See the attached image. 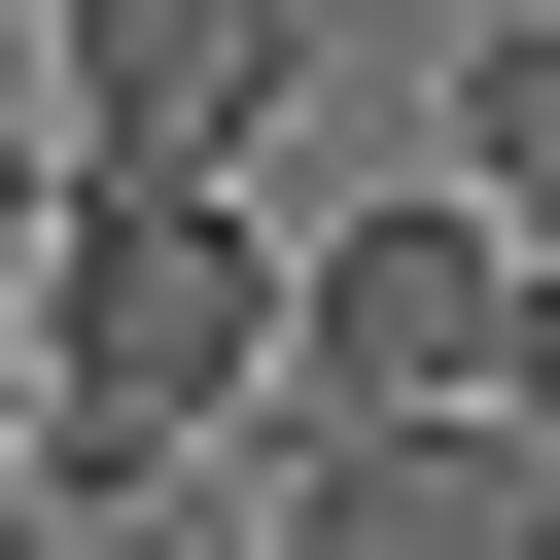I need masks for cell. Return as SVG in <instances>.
<instances>
[{
    "instance_id": "8",
    "label": "cell",
    "mask_w": 560,
    "mask_h": 560,
    "mask_svg": "<svg viewBox=\"0 0 560 560\" xmlns=\"http://www.w3.org/2000/svg\"><path fill=\"white\" fill-rule=\"evenodd\" d=\"M0 210H35V175H0Z\"/></svg>"
},
{
    "instance_id": "6",
    "label": "cell",
    "mask_w": 560,
    "mask_h": 560,
    "mask_svg": "<svg viewBox=\"0 0 560 560\" xmlns=\"http://www.w3.org/2000/svg\"><path fill=\"white\" fill-rule=\"evenodd\" d=\"M490 420H525V455H560V245H525V385H490Z\"/></svg>"
},
{
    "instance_id": "3",
    "label": "cell",
    "mask_w": 560,
    "mask_h": 560,
    "mask_svg": "<svg viewBox=\"0 0 560 560\" xmlns=\"http://www.w3.org/2000/svg\"><path fill=\"white\" fill-rule=\"evenodd\" d=\"M280 560H560L525 420H280Z\"/></svg>"
},
{
    "instance_id": "2",
    "label": "cell",
    "mask_w": 560,
    "mask_h": 560,
    "mask_svg": "<svg viewBox=\"0 0 560 560\" xmlns=\"http://www.w3.org/2000/svg\"><path fill=\"white\" fill-rule=\"evenodd\" d=\"M525 385V245L490 210H315L280 245V420H490Z\"/></svg>"
},
{
    "instance_id": "5",
    "label": "cell",
    "mask_w": 560,
    "mask_h": 560,
    "mask_svg": "<svg viewBox=\"0 0 560 560\" xmlns=\"http://www.w3.org/2000/svg\"><path fill=\"white\" fill-rule=\"evenodd\" d=\"M455 210H490V245H560V0L455 70Z\"/></svg>"
},
{
    "instance_id": "7",
    "label": "cell",
    "mask_w": 560,
    "mask_h": 560,
    "mask_svg": "<svg viewBox=\"0 0 560 560\" xmlns=\"http://www.w3.org/2000/svg\"><path fill=\"white\" fill-rule=\"evenodd\" d=\"M0 560H70V490H35V455H0Z\"/></svg>"
},
{
    "instance_id": "4",
    "label": "cell",
    "mask_w": 560,
    "mask_h": 560,
    "mask_svg": "<svg viewBox=\"0 0 560 560\" xmlns=\"http://www.w3.org/2000/svg\"><path fill=\"white\" fill-rule=\"evenodd\" d=\"M280 70H315V0H70V140L105 175H245Z\"/></svg>"
},
{
    "instance_id": "1",
    "label": "cell",
    "mask_w": 560,
    "mask_h": 560,
    "mask_svg": "<svg viewBox=\"0 0 560 560\" xmlns=\"http://www.w3.org/2000/svg\"><path fill=\"white\" fill-rule=\"evenodd\" d=\"M210 420H280V210L70 140V210H35V490L70 525H175Z\"/></svg>"
}]
</instances>
